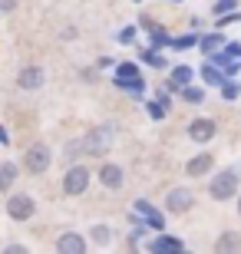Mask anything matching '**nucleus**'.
<instances>
[{
	"instance_id": "nucleus-29",
	"label": "nucleus",
	"mask_w": 241,
	"mask_h": 254,
	"mask_svg": "<svg viewBox=\"0 0 241 254\" xmlns=\"http://www.w3.org/2000/svg\"><path fill=\"white\" fill-rule=\"evenodd\" d=\"M119 40H122V43H132V40H136V30H122V33H119Z\"/></svg>"
},
{
	"instance_id": "nucleus-22",
	"label": "nucleus",
	"mask_w": 241,
	"mask_h": 254,
	"mask_svg": "<svg viewBox=\"0 0 241 254\" xmlns=\"http://www.w3.org/2000/svg\"><path fill=\"white\" fill-rule=\"evenodd\" d=\"M182 99L192 103V106H198L205 99V93H202V89H195V86H182Z\"/></svg>"
},
{
	"instance_id": "nucleus-10",
	"label": "nucleus",
	"mask_w": 241,
	"mask_h": 254,
	"mask_svg": "<svg viewBox=\"0 0 241 254\" xmlns=\"http://www.w3.org/2000/svg\"><path fill=\"white\" fill-rule=\"evenodd\" d=\"M17 86L20 89H40L43 86V69L40 66H23L17 76Z\"/></svg>"
},
{
	"instance_id": "nucleus-5",
	"label": "nucleus",
	"mask_w": 241,
	"mask_h": 254,
	"mask_svg": "<svg viewBox=\"0 0 241 254\" xmlns=\"http://www.w3.org/2000/svg\"><path fill=\"white\" fill-rule=\"evenodd\" d=\"M33 211H37V205H33V198H30V195H13V198H10V205H7V215L13 218V221H27Z\"/></svg>"
},
{
	"instance_id": "nucleus-28",
	"label": "nucleus",
	"mask_w": 241,
	"mask_h": 254,
	"mask_svg": "<svg viewBox=\"0 0 241 254\" xmlns=\"http://www.w3.org/2000/svg\"><path fill=\"white\" fill-rule=\"evenodd\" d=\"M235 3H238V0H218V3H215V13H228Z\"/></svg>"
},
{
	"instance_id": "nucleus-32",
	"label": "nucleus",
	"mask_w": 241,
	"mask_h": 254,
	"mask_svg": "<svg viewBox=\"0 0 241 254\" xmlns=\"http://www.w3.org/2000/svg\"><path fill=\"white\" fill-rule=\"evenodd\" d=\"M238 211H241V198H238Z\"/></svg>"
},
{
	"instance_id": "nucleus-15",
	"label": "nucleus",
	"mask_w": 241,
	"mask_h": 254,
	"mask_svg": "<svg viewBox=\"0 0 241 254\" xmlns=\"http://www.w3.org/2000/svg\"><path fill=\"white\" fill-rule=\"evenodd\" d=\"M182 241H178V238H156V241H152V245H149V251H182Z\"/></svg>"
},
{
	"instance_id": "nucleus-18",
	"label": "nucleus",
	"mask_w": 241,
	"mask_h": 254,
	"mask_svg": "<svg viewBox=\"0 0 241 254\" xmlns=\"http://www.w3.org/2000/svg\"><path fill=\"white\" fill-rule=\"evenodd\" d=\"M202 79H205L208 86H222V83H225V73H222V69H215V66H208V63H205V66H202Z\"/></svg>"
},
{
	"instance_id": "nucleus-7",
	"label": "nucleus",
	"mask_w": 241,
	"mask_h": 254,
	"mask_svg": "<svg viewBox=\"0 0 241 254\" xmlns=\"http://www.w3.org/2000/svg\"><path fill=\"white\" fill-rule=\"evenodd\" d=\"M116 83L132 89V93H142V76H139V66L136 63H119V76H116Z\"/></svg>"
},
{
	"instance_id": "nucleus-25",
	"label": "nucleus",
	"mask_w": 241,
	"mask_h": 254,
	"mask_svg": "<svg viewBox=\"0 0 241 254\" xmlns=\"http://www.w3.org/2000/svg\"><path fill=\"white\" fill-rule=\"evenodd\" d=\"M195 43H198L195 37H178V40H172V47H175V50H188V47H195Z\"/></svg>"
},
{
	"instance_id": "nucleus-3",
	"label": "nucleus",
	"mask_w": 241,
	"mask_h": 254,
	"mask_svg": "<svg viewBox=\"0 0 241 254\" xmlns=\"http://www.w3.org/2000/svg\"><path fill=\"white\" fill-rule=\"evenodd\" d=\"M50 162H53V155H50V149L43 145V142H37V145H30L27 155H23V169L33 172V175H43V172L50 169Z\"/></svg>"
},
{
	"instance_id": "nucleus-4",
	"label": "nucleus",
	"mask_w": 241,
	"mask_h": 254,
	"mask_svg": "<svg viewBox=\"0 0 241 254\" xmlns=\"http://www.w3.org/2000/svg\"><path fill=\"white\" fill-rule=\"evenodd\" d=\"M86 185H89V169H86V165H73V169L66 172V179H63L66 195H83Z\"/></svg>"
},
{
	"instance_id": "nucleus-21",
	"label": "nucleus",
	"mask_w": 241,
	"mask_h": 254,
	"mask_svg": "<svg viewBox=\"0 0 241 254\" xmlns=\"http://www.w3.org/2000/svg\"><path fill=\"white\" fill-rule=\"evenodd\" d=\"M218 47H225V37H222V33H212V37L202 40V50H205V53H218Z\"/></svg>"
},
{
	"instance_id": "nucleus-6",
	"label": "nucleus",
	"mask_w": 241,
	"mask_h": 254,
	"mask_svg": "<svg viewBox=\"0 0 241 254\" xmlns=\"http://www.w3.org/2000/svg\"><path fill=\"white\" fill-rule=\"evenodd\" d=\"M192 205H195V195L188 189H172L168 198H165V208H168V211H175V215H185Z\"/></svg>"
},
{
	"instance_id": "nucleus-30",
	"label": "nucleus",
	"mask_w": 241,
	"mask_h": 254,
	"mask_svg": "<svg viewBox=\"0 0 241 254\" xmlns=\"http://www.w3.org/2000/svg\"><path fill=\"white\" fill-rule=\"evenodd\" d=\"M7 10H13V0H0V13H7Z\"/></svg>"
},
{
	"instance_id": "nucleus-11",
	"label": "nucleus",
	"mask_w": 241,
	"mask_h": 254,
	"mask_svg": "<svg viewBox=\"0 0 241 254\" xmlns=\"http://www.w3.org/2000/svg\"><path fill=\"white\" fill-rule=\"evenodd\" d=\"M56 251L63 254H83L86 251V241L76 231H66V235H60V241H56Z\"/></svg>"
},
{
	"instance_id": "nucleus-20",
	"label": "nucleus",
	"mask_w": 241,
	"mask_h": 254,
	"mask_svg": "<svg viewBox=\"0 0 241 254\" xmlns=\"http://www.w3.org/2000/svg\"><path fill=\"white\" fill-rule=\"evenodd\" d=\"M142 23H146L149 33H152V47H162V43H168V37H165V30H162V27H156L152 20H142Z\"/></svg>"
},
{
	"instance_id": "nucleus-14",
	"label": "nucleus",
	"mask_w": 241,
	"mask_h": 254,
	"mask_svg": "<svg viewBox=\"0 0 241 254\" xmlns=\"http://www.w3.org/2000/svg\"><path fill=\"white\" fill-rule=\"evenodd\" d=\"M13 182H17V165H10V162H0V191H7Z\"/></svg>"
},
{
	"instance_id": "nucleus-13",
	"label": "nucleus",
	"mask_w": 241,
	"mask_h": 254,
	"mask_svg": "<svg viewBox=\"0 0 241 254\" xmlns=\"http://www.w3.org/2000/svg\"><path fill=\"white\" fill-rule=\"evenodd\" d=\"M136 211H139V215L149 221V228H156V231H162V228H165V218L159 215V211L149 205V201H136Z\"/></svg>"
},
{
	"instance_id": "nucleus-12",
	"label": "nucleus",
	"mask_w": 241,
	"mask_h": 254,
	"mask_svg": "<svg viewBox=\"0 0 241 254\" xmlns=\"http://www.w3.org/2000/svg\"><path fill=\"white\" fill-rule=\"evenodd\" d=\"M99 182L106 185V189H122V169L119 165H99Z\"/></svg>"
},
{
	"instance_id": "nucleus-1",
	"label": "nucleus",
	"mask_w": 241,
	"mask_h": 254,
	"mask_svg": "<svg viewBox=\"0 0 241 254\" xmlns=\"http://www.w3.org/2000/svg\"><path fill=\"white\" fill-rule=\"evenodd\" d=\"M112 142V129H93L86 132L83 139L66 142V159H76V155H102Z\"/></svg>"
},
{
	"instance_id": "nucleus-17",
	"label": "nucleus",
	"mask_w": 241,
	"mask_h": 254,
	"mask_svg": "<svg viewBox=\"0 0 241 254\" xmlns=\"http://www.w3.org/2000/svg\"><path fill=\"white\" fill-rule=\"evenodd\" d=\"M215 248H218V251H238V248H241V238L235 235V231H225V235L218 238V245H215Z\"/></svg>"
},
{
	"instance_id": "nucleus-23",
	"label": "nucleus",
	"mask_w": 241,
	"mask_h": 254,
	"mask_svg": "<svg viewBox=\"0 0 241 254\" xmlns=\"http://www.w3.org/2000/svg\"><path fill=\"white\" fill-rule=\"evenodd\" d=\"M142 60H146L149 66H156V69H162V66H165V60L159 57V53H152V50H146V53H142Z\"/></svg>"
},
{
	"instance_id": "nucleus-19",
	"label": "nucleus",
	"mask_w": 241,
	"mask_h": 254,
	"mask_svg": "<svg viewBox=\"0 0 241 254\" xmlns=\"http://www.w3.org/2000/svg\"><path fill=\"white\" fill-rule=\"evenodd\" d=\"M89 235H93V245H96V248H106V245H109V235H112V231H109L106 225H96Z\"/></svg>"
},
{
	"instance_id": "nucleus-16",
	"label": "nucleus",
	"mask_w": 241,
	"mask_h": 254,
	"mask_svg": "<svg viewBox=\"0 0 241 254\" xmlns=\"http://www.w3.org/2000/svg\"><path fill=\"white\" fill-rule=\"evenodd\" d=\"M188 79H192V66H175L172 69V89H182V86H188Z\"/></svg>"
},
{
	"instance_id": "nucleus-2",
	"label": "nucleus",
	"mask_w": 241,
	"mask_h": 254,
	"mask_svg": "<svg viewBox=\"0 0 241 254\" xmlns=\"http://www.w3.org/2000/svg\"><path fill=\"white\" fill-rule=\"evenodd\" d=\"M235 191H238V172L235 169H225L218 172L212 182H208V195L215 198V201H225V198H235Z\"/></svg>"
},
{
	"instance_id": "nucleus-31",
	"label": "nucleus",
	"mask_w": 241,
	"mask_h": 254,
	"mask_svg": "<svg viewBox=\"0 0 241 254\" xmlns=\"http://www.w3.org/2000/svg\"><path fill=\"white\" fill-rule=\"evenodd\" d=\"M0 142H7V132H3V129H0Z\"/></svg>"
},
{
	"instance_id": "nucleus-8",
	"label": "nucleus",
	"mask_w": 241,
	"mask_h": 254,
	"mask_svg": "<svg viewBox=\"0 0 241 254\" xmlns=\"http://www.w3.org/2000/svg\"><path fill=\"white\" fill-rule=\"evenodd\" d=\"M212 169H215V155L202 152V155H195V159H188V165H185V175H188V179H198V175H208Z\"/></svg>"
},
{
	"instance_id": "nucleus-26",
	"label": "nucleus",
	"mask_w": 241,
	"mask_h": 254,
	"mask_svg": "<svg viewBox=\"0 0 241 254\" xmlns=\"http://www.w3.org/2000/svg\"><path fill=\"white\" fill-rule=\"evenodd\" d=\"M149 116H152V119H162V116H165V106H162V99H159V103H149Z\"/></svg>"
},
{
	"instance_id": "nucleus-24",
	"label": "nucleus",
	"mask_w": 241,
	"mask_h": 254,
	"mask_svg": "<svg viewBox=\"0 0 241 254\" xmlns=\"http://www.w3.org/2000/svg\"><path fill=\"white\" fill-rule=\"evenodd\" d=\"M222 96L228 99V103H232V99H238V86H235V83H222Z\"/></svg>"
},
{
	"instance_id": "nucleus-27",
	"label": "nucleus",
	"mask_w": 241,
	"mask_h": 254,
	"mask_svg": "<svg viewBox=\"0 0 241 254\" xmlns=\"http://www.w3.org/2000/svg\"><path fill=\"white\" fill-rule=\"evenodd\" d=\"M225 53L232 60H241V43H225Z\"/></svg>"
},
{
	"instance_id": "nucleus-9",
	"label": "nucleus",
	"mask_w": 241,
	"mask_h": 254,
	"mask_svg": "<svg viewBox=\"0 0 241 254\" xmlns=\"http://www.w3.org/2000/svg\"><path fill=\"white\" fill-rule=\"evenodd\" d=\"M215 132H218V126H215L212 119H195V123L188 126V139L192 142H208V139H215Z\"/></svg>"
}]
</instances>
